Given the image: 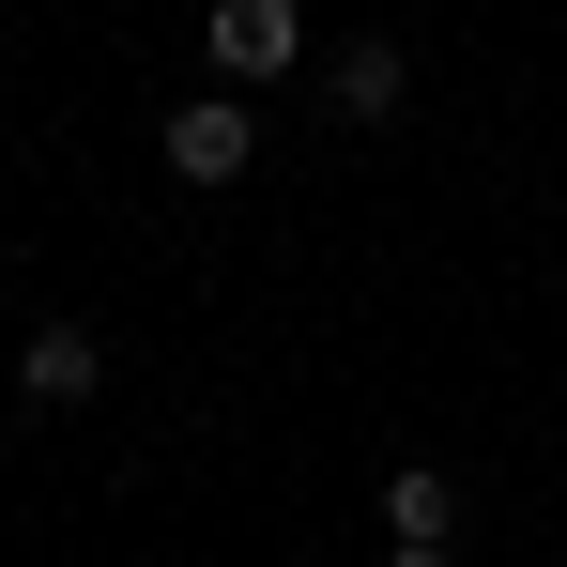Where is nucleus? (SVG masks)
Instances as JSON below:
<instances>
[{"label": "nucleus", "mask_w": 567, "mask_h": 567, "mask_svg": "<svg viewBox=\"0 0 567 567\" xmlns=\"http://www.w3.org/2000/svg\"><path fill=\"white\" fill-rule=\"evenodd\" d=\"M199 47H215V78H230V93H261V78L307 62V0H215V16H199Z\"/></svg>", "instance_id": "nucleus-1"}, {"label": "nucleus", "mask_w": 567, "mask_h": 567, "mask_svg": "<svg viewBox=\"0 0 567 567\" xmlns=\"http://www.w3.org/2000/svg\"><path fill=\"white\" fill-rule=\"evenodd\" d=\"M246 154H261L246 93H199V107H169V169H185V185H246Z\"/></svg>", "instance_id": "nucleus-2"}, {"label": "nucleus", "mask_w": 567, "mask_h": 567, "mask_svg": "<svg viewBox=\"0 0 567 567\" xmlns=\"http://www.w3.org/2000/svg\"><path fill=\"white\" fill-rule=\"evenodd\" d=\"M16 383H31L47 414H78V399H93V383H107V338H93V322H47V338L16 353Z\"/></svg>", "instance_id": "nucleus-3"}, {"label": "nucleus", "mask_w": 567, "mask_h": 567, "mask_svg": "<svg viewBox=\"0 0 567 567\" xmlns=\"http://www.w3.org/2000/svg\"><path fill=\"white\" fill-rule=\"evenodd\" d=\"M322 93H338V123H399V93H414V62H399V47H338V62H322Z\"/></svg>", "instance_id": "nucleus-4"}, {"label": "nucleus", "mask_w": 567, "mask_h": 567, "mask_svg": "<svg viewBox=\"0 0 567 567\" xmlns=\"http://www.w3.org/2000/svg\"><path fill=\"white\" fill-rule=\"evenodd\" d=\"M383 537H399V553H445V537H461V475H383Z\"/></svg>", "instance_id": "nucleus-5"}, {"label": "nucleus", "mask_w": 567, "mask_h": 567, "mask_svg": "<svg viewBox=\"0 0 567 567\" xmlns=\"http://www.w3.org/2000/svg\"><path fill=\"white\" fill-rule=\"evenodd\" d=\"M399 567H461V553H399Z\"/></svg>", "instance_id": "nucleus-6"}]
</instances>
